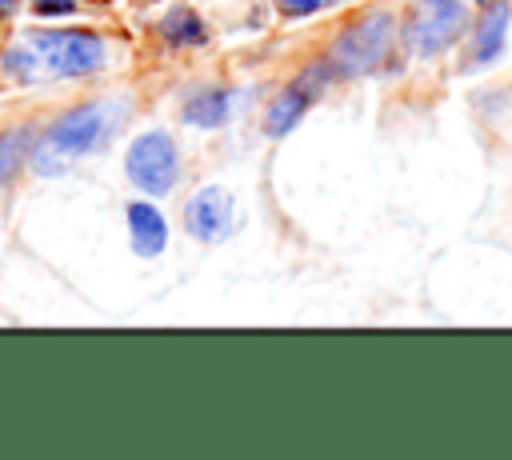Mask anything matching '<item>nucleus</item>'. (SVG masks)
<instances>
[{
  "instance_id": "2",
  "label": "nucleus",
  "mask_w": 512,
  "mask_h": 460,
  "mask_svg": "<svg viewBox=\"0 0 512 460\" xmlns=\"http://www.w3.org/2000/svg\"><path fill=\"white\" fill-rule=\"evenodd\" d=\"M108 128H112L108 104H76V108H68V112L44 132V160H40L44 176L56 172V160H76V156L96 152V148L104 144Z\"/></svg>"
},
{
  "instance_id": "8",
  "label": "nucleus",
  "mask_w": 512,
  "mask_h": 460,
  "mask_svg": "<svg viewBox=\"0 0 512 460\" xmlns=\"http://www.w3.org/2000/svg\"><path fill=\"white\" fill-rule=\"evenodd\" d=\"M128 232H132V248L140 256H156L168 244V228L152 204H128Z\"/></svg>"
},
{
  "instance_id": "7",
  "label": "nucleus",
  "mask_w": 512,
  "mask_h": 460,
  "mask_svg": "<svg viewBox=\"0 0 512 460\" xmlns=\"http://www.w3.org/2000/svg\"><path fill=\"white\" fill-rule=\"evenodd\" d=\"M320 84H324V76H320V68H312L308 72V80H296V84H288L276 100H272V108H268V120H264V128L272 132V136H284L300 116H304V108L312 104V96L320 92Z\"/></svg>"
},
{
  "instance_id": "5",
  "label": "nucleus",
  "mask_w": 512,
  "mask_h": 460,
  "mask_svg": "<svg viewBox=\"0 0 512 460\" xmlns=\"http://www.w3.org/2000/svg\"><path fill=\"white\" fill-rule=\"evenodd\" d=\"M464 28V0H416L408 20V44L420 56H436L456 44Z\"/></svg>"
},
{
  "instance_id": "1",
  "label": "nucleus",
  "mask_w": 512,
  "mask_h": 460,
  "mask_svg": "<svg viewBox=\"0 0 512 460\" xmlns=\"http://www.w3.org/2000/svg\"><path fill=\"white\" fill-rule=\"evenodd\" d=\"M4 64L20 80L40 76H88L104 64V40L96 32L60 28V32H28L24 44L4 52Z\"/></svg>"
},
{
  "instance_id": "14",
  "label": "nucleus",
  "mask_w": 512,
  "mask_h": 460,
  "mask_svg": "<svg viewBox=\"0 0 512 460\" xmlns=\"http://www.w3.org/2000/svg\"><path fill=\"white\" fill-rule=\"evenodd\" d=\"M32 12L36 16H68V12H76V0H32Z\"/></svg>"
},
{
  "instance_id": "12",
  "label": "nucleus",
  "mask_w": 512,
  "mask_h": 460,
  "mask_svg": "<svg viewBox=\"0 0 512 460\" xmlns=\"http://www.w3.org/2000/svg\"><path fill=\"white\" fill-rule=\"evenodd\" d=\"M24 152H28V128H8V132H0V184H8V180L20 172Z\"/></svg>"
},
{
  "instance_id": "13",
  "label": "nucleus",
  "mask_w": 512,
  "mask_h": 460,
  "mask_svg": "<svg viewBox=\"0 0 512 460\" xmlns=\"http://www.w3.org/2000/svg\"><path fill=\"white\" fill-rule=\"evenodd\" d=\"M276 4H280L284 16H312V12H320V8H328L336 0H276Z\"/></svg>"
},
{
  "instance_id": "9",
  "label": "nucleus",
  "mask_w": 512,
  "mask_h": 460,
  "mask_svg": "<svg viewBox=\"0 0 512 460\" xmlns=\"http://www.w3.org/2000/svg\"><path fill=\"white\" fill-rule=\"evenodd\" d=\"M504 28H508V0H488V8L480 12L476 48H472V60H476V64H488V60L500 56V48H504Z\"/></svg>"
},
{
  "instance_id": "6",
  "label": "nucleus",
  "mask_w": 512,
  "mask_h": 460,
  "mask_svg": "<svg viewBox=\"0 0 512 460\" xmlns=\"http://www.w3.org/2000/svg\"><path fill=\"white\" fill-rule=\"evenodd\" d=\"M184 228L196 240H220L232 228V196L224 188H200L184 208Z\"/></svg>"
},
{
  "instance_id": "3",
  "label": "nucleus",
  "mask_w": 512,
  "mask_h": 460,
  "mask_svg": "<svg viewBox=\"0 0 512 460\" xmlns=\"http://www.w3.org/2000/svg\"><path fill=\"white\" fill-rule=\"evenodd\" d=\"M392 36H396V20L388 12H372L360 16L352 28H344L332 44V68L340 76H368L384 64V56L392 52Z\"/></svg>"
},
{
  "instance_id": "4",
  "label": "nucleus",
  "mask_w": 512,
  "mask_h": 460,
  "mask_svg": "<svg viewBox=\"0 0 512 460\" xmlns=\"http://www.w3.org/2000/svg\"><path fill=\"white\" fill-rule=\"evenodd\" d=\"M176 164H180V160H176V148H172V140H168L164 132H144V136H136V140L128 144V152H124V172H128V180H132L136 188L152 192V196H160V192L172 188Z\"/></svg>"
},
{
  "instance_id": "10",
  "label": "nucleus",
  "mask_w": 512,
  "mask_h": 460,
  "mask_svg": "<svg viewBox=\"0 0 512 460\" xmlns=\"http://www.w3.org/2000/svg\"><path fill=\"white\" fill-rule=\"evenodd\" d=\"M232 92H224V88H212V92H196L188 104H184V120L188 124H200V128H216V124H224L228 116H232Z\"/></svg>"
},
{
  "instance_id": "11",
  "label": "nucleus",
  "mask_w": 512,
  "mask_h": 460,
  "mask_svg": "<svg viewBox=\"0 0 512 460\" xmlns=\"http://www.w3.org/2000/svg\"><path fill=\"white\" fill-rule=\"evenodd\" d=\"M160 36H164L168 44L196 48V44H204V24H200V16H196L192 8H172V12L160 20Z\"/></svg>"
}]
</instances>
